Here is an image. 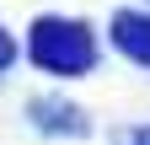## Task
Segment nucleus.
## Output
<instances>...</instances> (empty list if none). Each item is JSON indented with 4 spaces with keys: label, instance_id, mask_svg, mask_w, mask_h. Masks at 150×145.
Here are the masks:
<instances>
[{
    "label": "nucleus",
    "instance_id": "obj_2",
    "mask_svg": "<svg viewBox=\"0 0 150 145\" xmlns=\"http://www.w3.org/2000/svg\"><path fill=\"white\" fill-rule=\"evenodd\" d=\"M112 43H118L134 65L150 70V16H139V11H118V16H112Z\"/></svg>",
    "mask_w": 150,
    "mask_h": 145
},
{
    "label": "nucleus",
    "instance_id": "obj_4",
    "mask_svg": "<svg viewBox=\"0 0 150 145\" xmlns=\"http://www.w3.org/2000/svg\"><path fill=\"white\" fill-rule=\"evenodd\" d=\"M134 145H150V129H139V134H134Z\"/></svg>",
    "mask_w": 150,
    "mask_h": 145
},
{
    "label": "nucleus",
    "instance_id": "obj_1",
    "mask_svg": "<svg viewBox=\"0 0 150 145\" xmlns=\"http://www.w3.org/2000/svg\"><path fill=\"white\" fill-rule=\"evenodd\" d=\"M27 48H32L38 70H54V75H81V70H91V59H97L91 32L81 22H64V16H43V22L32 27Z\"/></svg>",
    "mask_w": 150,
    "mask_h": 145
},
{
    "label": "nucleus",
    "instance_id": "obj_3",
    "mask_svg": "<svg viewBox=\"0 0 150 145\" xmlns=\"http://www.w3.org/2000/svg\"><path fill=\"white\" fill-rule=\"evenodd\" d=\"M11 59H16V48H11V32H0V70H6Z\"/></svg>",
    "mask_w": 150,
    "mask_h": 145
}]
</instances>
